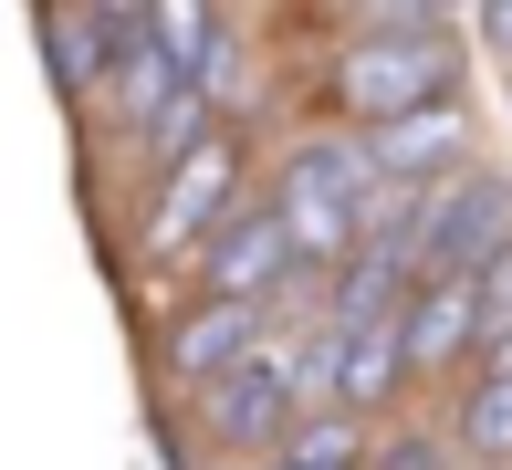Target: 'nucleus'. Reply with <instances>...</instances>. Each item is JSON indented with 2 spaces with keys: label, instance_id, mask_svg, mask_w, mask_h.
Wrapping results in <instances>:
<instances>
[{
  "label": "nucleus",
  "instance_id": "obj_1",
  "mask_svg": "<svg viewBox=\"0 0 512 470\" xmlns=\"http://www.w3.org/2000/svg\"><path fill=\"white\" fill-rule=\"evenodd\" d=\"M272 220H283L293 262L304 272H345L366 241V199H377V168H366V136H304V147L272 168Z\"/></svg>",
  "mask_w": 512,
  "mask_h": 470
},
{
  "label": "nucleus",
  "instance_id": "obj_2",
  "mask_svg": "<svg viewBox=\"0 0 512 470\" xmlns=\"http://www.w3.org/2000/svg\"><path fill=\"white\" fill-rule=\"evenodd\" d=\"M450 32L460 21H439V32H345V53L324 63V105H335L356 136L398 126V115H418V105H450L460 94Z\"/></svg>",
  "mask_w": 512,
  "mask_h": 470
},
{
  "label": "nucleus",
  "instance_id": "obj_3",
  "mask_svg": "<svg viewBox=\"0 0 512 470\" xmlns=\"http://www.w3.org/2000/svg\"><path fill=\"white\" fill-rule=\"evenodd\" d=\"M230 220H241V126H209L199 147L157 178L147 230H136V241H147L157 262H178V251H209Z\"/></svg>",
  "mask_w": 512,
  "mask_h": 470
},
{
  "label": "nucleus",
  "instance_id": "obj_4",
  "mask_svg": "<svg viewBox=\"0 0 512 470\" xmlns=\"http://www.w3.org/2000/svg\"><path fill=\"white\" fill-rule=\"evenodd\" d=\"M408 251H418V282H450V272L481 282V272L512 251V188H502L492 168H460L450 188H429V199H418Z\"/></svg>",
  "mask_w": 512,
  "mask_h": 470
},
{
  "label": "nucleus",
  "instance_id": "obj_5",
  "mask_svg": "<svg viewBox=\"0 0 512 470\" xmlns=\"http://www.w3.org/2000/svg\"><path fill=\"white\" fill-rule=\"evenodd\" d=\"M293 418H304V408H293V356H283V345H262V356L230 366L220 387H199V439H209V450H262L272 460L293 439Z\"/></svg>",
  "mask_w": 512,
  "mask_h": 470
},
{
  "label": "nucleus",
  "instance_id": "obj_6",
  "mask_svg": "<svg viewBox=\"0 0 512 470\" xmlns=\"http://www.w3.org/2000/svg\"><path fill=\"white\" fill-rule=\"evenodd\" d=\"M293 282H304V262H293V241H283V220H272V199H262V209L241 199V220L199 251V303H251V314H272Z\"/></svg>",
  "mask_w": 512,
  "mask_h": 470
},
{
  "label": "nucleus",
  "instance_id": "obj_7",
  "mask_svg": "<svg viewBox=\"0 0 512 470\" xmlns=\"http://www.w3.org/2000/svg\"><path fill=\"white\" fill-rule=\"evenodd\" d=\"M366 168H377V188H450L460 168H471V105H418V115H398V126H377L366 136Z\"/></svg>",
  "mask_w": 512,
  "mask_h": 470
},
{
  "label": "nucleus",
  "instance_id": "obj_8",
  "mask_svg": "<svg viewBox=\"0 0 512 470\" xmlns=\"http://www.w3.org/2000/svg\"><path fill=\"white\" fill-rule=\"evenodd\" d=\"M398 356L408 376H450V366H481V282L450 272V282H418L398 303Z\"/></svg>",
  "mask_w": 512,
  "mask_h": 470
},
{
  "label": "nucleus",
  "instance_id": "obj_9",
  "mask_svg": "<svg viewBox=\"0 0 512 470\" xmlns=\"http://www.w3.org/2000/svg\"><path fill=\"white\" fill-rule=\"evenodd\" d=\"M262 324H272V314H251V303H189V314L168 324V345H157V366L199 397V387H220L230 366H251V356L272 345Z\"/></svg>",
  "mask_w": 512,
  "mask_h": 470
},
{
  "label": "nucleus",
  "instance_id": "obj_10",
  "mask_svg": "<svg viewBox=\"0 0 512 470\" xmlns=\"http://www.w3.org/2000/svg\"><path fill=\"white\" fill-rule=\"evenodd\" d=\"M450 439H460L471 460L512 470V376H502V366H481V376H471V397L450 408Z\"/></svg>",
  "mask_w": 512,
  "mask_h": 470
},
{
  "label": "nucleus",
  "instance_id": "obj_11",
  "mask_svg": "<svg viewBox=\"0 0 512 470\" xmlns=\"http://www.w3.org/2000/svg\"><path fill=\"white\" fill-rule=\"evenodd\" d=\"M366 460H377V450H366V418L324 408V418H293V439H283L262 470H366Z\"/></svg>",
  "mask_w": 512,
  "mask_h": 470
},
{
  "label": "nucleus",
  "instance_id": "obj_12",
  "mask_svg": "<svg viewBox=\"0 0 512 470\" xmlns=\"http://www.w3.org/2000/svg\"><path fill=\"white\" fill-rule=\"evenodd\" d=\"M398 376H408L398 324H366V335H345V387H335V408H345V418L387 408V397H398Z\"/></svg>",
  "mask_w": 512,
  "mask_h": 470
},
{
  "label": "nucleus",
  "instance_id": "obj_13",
  "mask_svg": "<svg viewBox=\"0 0 512 470\" xmlns=\"http://www.w3.org/2000/svg\"><path fill=\"white\" fill-rule=\"evenodd\" d=\"M492 345H512V251L481 272V356H492Z\"/></svg>",
  "mask_w": 512,
  "mask_h": 470
},
{
  "label": "nucleus",
  "instance_id": "obj_14",
  "mask_svg": "<svg viewBox=\"0 0 512 470\" xmlns=\"http://www.w3.org/2000/svg\"><path fill=\"white\" fill-rule=\"evenodd\" d=\"M366 470H439V450H429V439H387Z\"/></svg>",
  "mask_w": 512,
  "mask_h": 470
},
{
  "label": "nucleus",
  "instance_id": "obj_15",
  "mask_svg": "<svg viewBox=\"0 0 512 470\" xmlns=\"http://www.w3.org/2000/svg\"><path fill=\"white\" fill-rule=\"evenodd\" d=\"M471 32L492 42V53H512V0H492V11H471Z\"/></svg>",
  "mask_w": 512,
  "mask_h": 470
}]
</instances>
